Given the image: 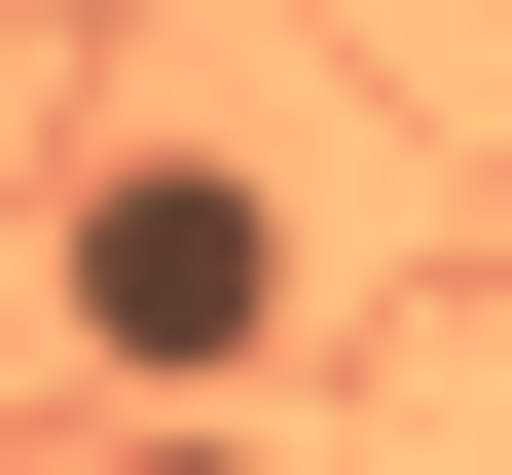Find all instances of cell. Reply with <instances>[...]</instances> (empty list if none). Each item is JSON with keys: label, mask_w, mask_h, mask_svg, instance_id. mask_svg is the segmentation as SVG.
Wrapping results in <instances>:
<instances>
[{"label": "cell", "mask_w": 512, "mask_h": 475, "mask_svg": "<svg viewBox=\"0 0 512 475\" xmlns=\"http://www.w3.org/2000/svg\"><path fill=\"white\" fill-rule=\"evenodd\" d=\"M74 329H110L147 402H220L256 329H293V183H256V147H110V183H74Z\"/></svg>", "instance_id": "6da1fadb"}, {"label": "cell", "mask_w": 512, "mask_h": 475, "mask_svg": "<svg viewBox=\"0 0 512 475\" xmlns=\"http://www.w3.org/2000/svg\"><path fill=\"white\" fill-rule=\"evenodd\" d=\"M147 475H220V439H147Z\"/></svg>", "instance_id": "7a4b0ae2"}]
</instances>
